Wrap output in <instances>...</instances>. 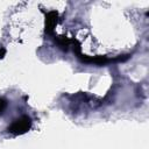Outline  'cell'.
Instances as JSON below:
<instances>
[{"instance_id":"4","label":"cell","mask_w":149,"mask_h":149,"mask_svg":"<svg viewBox=\"0 0 149 149\" xmlns=\"http://www.w3.org/2000/svg\"><path fill=\"white\" fill-rule=\"evenodd\" d=\"M5 108H6V101L2 98H0V114L3 112Z\"/></svg>"},{"instance_id":"2","label":"cell","mask_w":149,"mask_h":149,"mask_svg":"<svg viewBox=\"0 0 149 149\" xmlns=\"http://www.w3.org/2000/svg\"><path fill=\"white\" fill-rule=\"evenodd\" d=\"M58 23V13L56 10H51L45 16V33L52 34L54 28Z\"/></svg>"},{"instance_id":"3","label":"cell","mask_w":149,"mask_h":149,"mask_svg":"<svg viewBox=\"0 0 149 149\" xmlns=\"http://www.w3.org/2000/svg\"><path fill=\"white\" fill-rule=\"evenodd\" d=\"M56 41H57V44H58V47L61 49H63L65 51L68 50V47L70 45V40L68 37H65V36H58L56 38Z\"/></svg>"},{"instance_id":"1","label":"cell","mask_w":149,"mask_h":149,"mask_svg":"<svg viewBox=\"0 0 149 149\" xmlns=\"http://www.w3.org/2000/svg\"><path fill=\"white\" fill-rule=\"evenodd\" d=\"M31 127V119L29 116H21L12 122V125L7 128V130L14 135H21L27 133Z\"/></svg>"},{"instance_id":"5","label":"cell","mask_w":149,"mask_h":149,"mask_svg":"<svg viewBox=\"0 0 149 149\" xmlns=\"http://www.w3.org/2000/svg\"><path fill=\"white\" fill-rule=\"evenodd\" d=\"M5 54H6V50L3 48H0V58H3Z\"/></svg>"}]
</instances>
